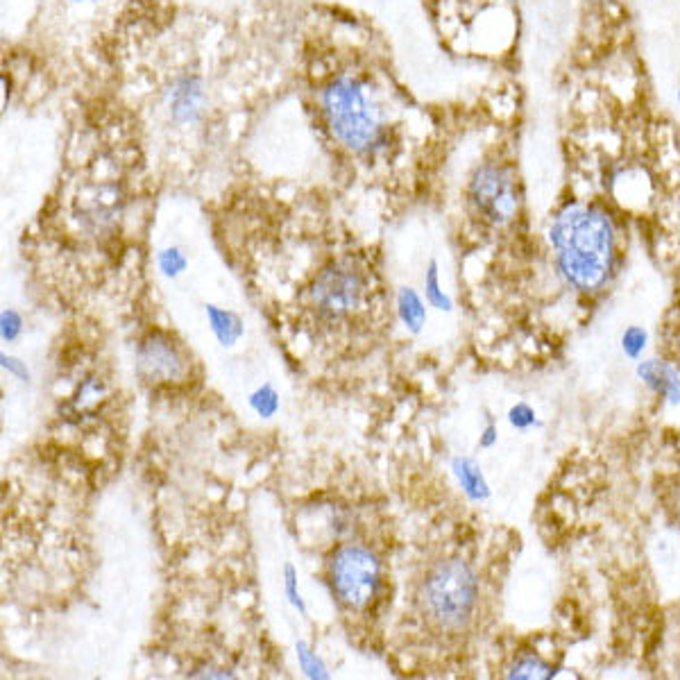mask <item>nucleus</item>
<instances>
[{
    "label": "nucleus",
    "mask_w": 680,
    "mask_h": 680,
    "mask_svg": "<svg viewBox=\"0 0 680 680\" xmlns=\"http://www.w3.org/2000/svg\"><path fill=\"white\" fill-rule=\"evenodd\" d=\"M508 678H551L554 667L540 658H522L506 671Z\"/></svg>",
    "instance_id": "17"
},
{
    "label": "nucleus",
    "mask_w": 680,
    "mask_h": 680,
    "mask_svg": "<svg viewBox=\"0 0 680 680\" xmlns=\"http://www.w3.org/2000/svg\"><path fill=\"white\" fill-rule=\"evenodd\" d=\"M284 588H286V597L291 601V606L300 612V615H306V606L302 601V594L297 590V572L293 565H286L284 569Z\"/></svg>",
    "instance_id": "23"
},
{
    "label": "nucleus",
    "mask_w": 680,
    "mask_h": 680,
    "mask_svg": "<svg viewBox=\"0 0 680 680\" xmlns=\"http://www.w3.org/2000/svg\"><path fill=\"white\" fill-rule=\"evenodd\" d=\"M250 406H252V411L257 413L259 418H263V420L275 418L277 411H279V395H277V390L272 388L270 384L259 386L250 395Z\"/></svg>",
    "instance_id": "16"
},
{
    "label": "nucleus",
    "mask_w": 680,
    "mask_h": 680,
    "mask_svg": "<svg viewBox=\"0 0 680 680\" xmlns=\"http://www.w3.org/2000/svg\"><path fill=\"white\" fill-rule=\"evenodd\" d=\"M467 209L481 227L504 232L522 214L524 193L517 170L499 159L476 166L465 189Z\"/></svg>",
    "instance_id": "4"
},
{
    "label": "nucleus",
    "mask_w": 680,
    "mask_h": 680,
    "mask_svg": "<svg viewBox=\"0 0 680 680\" xmlns=\"http://www.w3.org/2000/svg\"><path fill=\"white\" fill-rule=\"evenodd\" d=\"M102 397V384L98 379H87L78 388V393L71 399V408L75 415H87L91 411H96V406L100 404Z\"/></svg>",
    "instance_id": "15"
},
{
    "label": "nucleus",
    "mask_w": 680,
    "mask_h": 680,
    "mask_svg": "<svg viewBox=\"0 0 680 680\" xmlns=\"http://www.w3.org/2000/svg\"><path fill=\"white\" fill-rule=\"evenodd\" d=\"M136 374L150 386H177L191 377V356L168 331L155 329L136 347Z\"/></svg>",
    "instance_id": "7"
},
{
    "label": "nucleus",
    "mask_w": 680,
    "mask_h": 680,
    "mask_svg": "<svg viewBox=\"0 0 680 680\" xmlns=\"http://www.w3.org/2000/svg\"><path fill=\"white\" fill-rule=\"evenodd\" d=\"M297 660H300V667L309 678H329L327 667L322 665V660L313 653V649H309V644H297Z\"/></svg>",
    "instance_id": "19"
},
{
    "label": "nucleus",
    "mask_w": 680,
    "mask_h": 680,
    "mask_svg": "<svg viewBox=\"0 0 680 680\" xmlns=\"http://www.w3.org/2000/svg\"><path fill=\"white\" fill-rule=\"evenodd\" d=\"M3 368L7 372H12L19 381H30V370L28 365L21 363L19 359H12V356H3Z\"/></svg>",
    "instance_id": "24"
},
{
    "label": "nucleus",
    "mask_w": 680,
    "mask_h": 680,
    "mask_svg": "<svg viewBox=\"0 0 680 680\" xmlns=\"http://www.w3.org/2000/svg\"><path fill=\"white\" fill-rule=\"evenodd\" d=\"M372 297V277L359 259L343 257L331 261L318 272L309 288V304L316 318L325 325L352 320L368 306Z\"/></svg>",
    "instance_id": "5"
},
{
    "label": "nucleus",
    "mask_w": 680,
    "mask_h": 680,
    "mask_svg": "<svg viewBox=\"0 0 680 680\" xmlns=\"http://www.w3.org/2000/svg\"><path fill=\"white\" fill-rule=\"evenodd\" d=\"M649 343V334L642 327H628L622 334V350L628 359H640Z\"/></svg>",
    "instance_id": "20"
},
{
    "label": "nucleus",
    "mask_w": 680,
    "mask_h": 680,
    "mask_svg": "<svg viewBox=\"0 0 680 680\" xmlns=\"http://www.w3.org/2000/svg\"><path fill=\"white\" fill-rule=\"evenodd\" d=\"M23 331V318L14 309H5L0 316V334H3L5 343H14Z\"/></svg>",
    "instance_id": "22"
},
{
    "label": "nucleus",
    "mask_w": 680,
    "mask_h": 680,
    "mask_svg": "<svg viewBox=\"0 0 680 680\" xmlns=\"http://www.w3.org/2000/svg\"><path fill=\"white\" fill-rule=\"evenodd\" d=\"M497 440H499V429H497V424L492 422V418H488L486 429L481 431L479 445H481L483 449H490V447H495V445H497Z\"/></svg>",
    "instance_id": "25"
},
{
    "label": "nucleus",
    "mask_w": 680,
    "mask_h": 680,
    "mask_svg": "<svg viewBox=\"0 0 680 680\" xmlns=\"http://www.w3.org/2000/svg\"><path fill=\"white\" fill-rule=\"evenodd\" d=\"M68 3H75V5H82V3H96V0H68Z\"/></svg>",
    "instance_id": "26"
},
{
    "label": "nucleus",
    "mask_w": 680,
    "mask_h": 680,
    "mask_svg": "<svg viewBox=\"0 0 680 680\" xmlns=\"http://www.w3.org/2000/svg\"><path fill=\"white\" fill-rule=\"evenodd\" d=\"M320 114L336 146L354 157L377 159L395 139L384 91L365 73L345 71L329 78L320 91Z\"/></svg>",
    "instance_id": "1"
},
{
    "label": "nucleus",
    "mask_w": 680,
    "mask_h": 680,
    "mask_svg": "<svg viewBox=\"0 0 680 680\" xmlns=\"http://www.w3.org/2000/svg\"><path fill=\"white\" fill-rule=\"evenodd\" d=\"M479 578L463 560H440L427 569L418 606L422 617L442 633H458L472 622L479 606Z\"/></svg>",
    "instance_id": "3"
},
{
    "label": "nucleus",
    "mask_w": 680,
    "mask_h": 680,
    "mask_svg": "<svg viewBox=\"0 0 680 680\" xmlns=\"http://www.w3.org/2000/svg\"><path fill=\"white\" fill-rule=\"evenodd\" d=\"M164 107L175 125L189 127L200 123L207 112V89L202 78L193 73L177 75L164 91Z\"/></svg>",
    "instance_id": "8"
},
{
    "label": "nucleus",
    "mask_w": 680,
    "mask_h": 680,
    "mask_svg": "<svg viewBox=\"0 0 680 680\" xmlns=\"http://www.w3.org/2000/svg\"><path fill=\"white\" fill-rule=\"evenodd\" d=\"M508 422H510V427L517 431H529L535 427V424H538V415H535L533 406L520 402L508 411Z\"/></svg>",
    "instance_id": "21"
},
{
    "label": "nucleus",
    "mask_w": 680,
    "mask_h": 680,
    "mask_svg": "<svg viewBox=\"0 0 680 680\" xmlns=\"http://www.w3.org/2000/svg\"><path fill=\"white\" fill-rule=\"evenodd\" d=\"M329 583L343 608L352 612L370 608L384 583L381 560L359 544L340 547L329 563Z\"/></svg>",
    "instance_id": "6"
},
{
    "label": "nucleus",
    "mask_w": 680,
    "mask_h": 680,
    "mask_svg": "<svg viewBox=\"0 0 680 680\" xmlns=\"http://www.w3.org/2000/svg\"><path fill=\"white\" fill-rule=\"evenodd\" d=\"M558 275L578 293L608 284L617 261V229L606 211L592 204H567L549 227Z\"/></svg>",
    "instance_id": "2"
},
{
    "label": "nucleus",
    "mask_w": 680,
    "mask_h": 680,
    "mask_svg": "<svg viewBox=\"0 0 680 680\" xmlns=\"http://www.w3.org/2000/svg\"><path fill=\"white\" fill-rule=\"evenodd\" d=\"M207 318H209L211 331H214L216 338L220 340V345H223V347H232V345L238 343V340H241L243 322H241V318L236 316V313L209 304L207 306Z\"/></svg>",
    "instance_id": "12"
},
{
    "label": "nucleus",
    "mask_w": 680,
    "mask_h": 680,
    "mask_svg": "<svg viewBox=\"0 0 680 680\" xmlns=\"http://www.w3.org/2000/svg\"><path fill=\"white\" fill-rule=\"evenodd\" d=\"M397 313L399 320L404 322V327L411 334H420L424 322H427V309H424L422 297L413 291V288H399L397 293Z\"/></svg>",
    "instance_id": "13"
},
{
    "label": "nucleus",
    "mask_w": 680,
    "mask_h": 680,
    "mask_svg": "<svg viewBox=\"0 0 680 680\" xmlns=\"http://www.w3.org/2000/svg\"><path fill=\"white\" fill-rule=\"evenodd\" d=\"M676 102H678V109H680V87H678V91H676Z\"/></svg>",
    "instance_id": "27"
},
{
    "label": "nucleus",
    "mask_w": 680,
    "mask_h": 680,
    "mask_svg": "<svg viewBox=\"0 0 680 680\" xmlns=\"http://www.w3.org/2000/svg\"><path fill=\"white\" fill-rule=\"evenodd\" d=\"M157 263H159V270L170 279L180 277L182 272L186 270V266H189V261H186V254L180 248L161 250L159 257H157Z\"/></svg>",
    "instance_id": "18"
},
{
    "label": "nucleus",
    "mask_w": 680,
    "mask_h": 680,
    "mask_svg": "<svg viewBox=\"0 0 680 680\" xmlns=\"http://www.w3.org/2000/svg\"><path fill=\"white\" fill-rule=\"evenodd\" d=\"M424 293H427V302L433 306V309H438V311H452L454 309L452 300H449L445 291L440 288V272H438L436 261L429 263L427 275H424Z\"/></svg>",
    "instance_id": "14"
},
{
    "label": "nucleus",
    "mask_w": 680,
    "mask_h": 680,
    "mask_svg": "<svg viewBox=\"0 0 680 680\" xmlns=\"http://www.w3.org/2000/svg\"><path fill=\"white\" fill-rule=\"evenodd\" d=\"M637 377L642 384L656 393L667 404H680V374L669 363L651 359L637 365Z\"/></svg>",
    "instance_id": "10"
},
{
    "label": "nucleus",
    "mask_w": 680,
    "mask_h": 680,
    "mask_svg": "<svg viewBox=\"0 0 680 680\" xmlns=\"http://www.w3.org/2000/svg\"><path fill=\"white\" fill-rule=\"evenodd\" d=\"M452 472L456 476L458 486L465 492L467 499L472 501H486L490 497V486L483 476V470L474 458L458 456L452 461Z\"/></svg>",
    "instance_id": "11"
},
{
    "label": "nucleus",
    "mask_w": 680,
    "mask_h": 680,
    "mask_svg": "<svg viewBox=\"0 0 680 680\" xmlns=\"http://www.w3.org/2000/svg\"><path fill=\"white\" fill-rule=\"evenodd\" d=\"M123 211V191L116 184L93 186L87 193H82L80 200V220L93 232H105V229L116 223V218Z\"/></svg>",
    "instance_id": "9"
}]
</instances>
